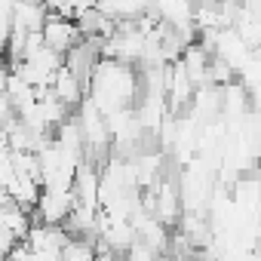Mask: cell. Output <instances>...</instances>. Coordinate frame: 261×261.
Wrapping results in <instances>:
<instances>
[{"label": "cell", "mask_w": 261, "mask_h": 261, "mask_svg": "<svg viewBox=\"0 0 261 261\" xmlns=\"http://www.w3.org/2000/svg\"><path fill=\"white\" fill-rule=\"evenodd\" d=\"M62 261H95V243L80 240V237H68V243L62 249Z\"/></svg>", "instance_id": "obj_1"}]
</instances>
